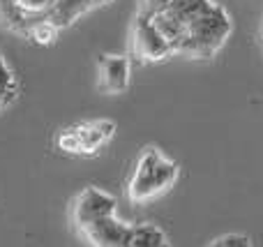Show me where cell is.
<instances>
[{
	"label": "cell",
	"mask_w": 263,
	"mask_h": 247,
	"mask_svg": "<svg viewBox=\"0 0 263 247\" xmlns=\"http://www.w3.org/2000/svg\"><path fill=\"white\" fill-rule=\"evenodd\" d=\"M118 199L100 187H83L69 203V222L88 247H129L132 224L118 220Z\"/></svg>",
	"instance_id": "3957f363"
},
{
	"label": "cell",
	"mask_w": 263,
	"mask_h": 247,
	"mask_svg": "<svg viewBox=\"0 0 263 247\" xmlns=\"http://www.w3.org/2000/svg\"><path fill=\"white\" fill-rule=\"evenodd\" d=\"M90 9L92 0H0V28L49 46Z\"/></svg>",
	"instance_id": "7a4b0ae2"
},
{
	"label": "cell",
	"mask_w": 263,
	"mask_h": 247,
	"mask_svg": "<svg viewBox=\"0 0 263 247\" xmlns=\"http://www.w3.org/2000/svg\"><path fill=\"white\" fill-rule=\"evenodd\" d=\"M208 247H254L247 234H224L208 243Z\"/></svg>",
	"instance_id": "30bf717a"
},
{
	"label": "cell",
	"mask_w": 263,
	"mask_h": 247,
	"mask_svg": "<svg viewBox=\"0 0 263 247\" xmlns=\"http://www.w3.org/2000/svg\"><path fill=\"white\" fill-rule=\"evenodd\" d=\"M136 12L153 21L173 55L190 60L215 58L233 32V18L213 0H139Z\"/></svg>",
	"instance_id": "6da1fadb"
},
{
	"label": "cell",
	"mask_w": 263,
	"mask_h": 247,
	"mask_svg": "<svg viewBox=\"0 0 263 247\" xmlns=\"http://www.w3.org/2000/svg\"><path fill=\"white\" fill-rule=\"evenodd\" d=\"M132 63L129 55L100 53L97 55V90L102 95H123L129 88Z\"/></svg>",
	"instance_id": "52a82bcc"
},
{
	"label": "cell",
	"mask_w": 263,
	"mask_h": 247,
	"mask_svg": "<svg viewBox=\"0 0 263 247\" xmlns=\"http://www.w3.org/2000/svg\"><path fill=\"white\" fill-rule=\"evenodd\" d=\"M18 95H21L18 79H16V74H14V69L7 65L3 51H0V113L12 109V106L16 104Z\"/></svg>",
	"instance_id": "9c48e42d"
},
{
	"label": "cell",
	"mask_w": 263,
	"mask_h": 247,
	"mask_svg": "<svg viewBox=\"0 0 263 247\" xmlns=\"http://www.w3.org/2000/svg\"><path fill=\"white\" fill-rule=\"evenodd\" d=\"M180 178V166L176 160L159 150L157 146H145L136 157V164L127 178V199L134 206H145L164 197Z\"/></svg>",
	"instance_id": "277c9868"
},
{
	"label": "cell",
	"mask_w": 263,
	"mask_h": 247,
	"mask_svg": "<svg viewBox=\"0 0 263 247\" xmlns=\"http://www.w3.org/2000/svg\"><path fill=\"white\" fill-rule=\"evenodd\" d=\"M118 132V125L111 118L81 120L63 127L53 137V146L60 155L67 157H95L111 143Z\"/></svg>",
	"instance_id": "5b68a950"
},
{
	"label": "cell",
	"mask_w": 263,
	"mask_h": 247,
	"mask_svg": "<svg viewBox=\"0 0 263 247\" xmlns=\"http://www.w3.org/2000/svg\"><path fill=\"white\" fill-rule=\"evenodd\" d=\"M114 0H92V7H102V5H109Z\"/></svg>",
	"instance_id": "8fae6325"
},
{
	"label": "cell",
	"mask_w": 263,
	"mask_h": 247,
	"mask_svg": "<svg viewBox=\"0 0 263 247\" xmlns=\"http://www.w3.org/2000/svg\"><path fill=\"white\" fill-rule=\"evenodd\" d=\"M129 247H171V240L162 226L153 222H141V224H132Z\"/></svg>",
	"instance_id": "ba28073f"
},
{
	"label": "cell",
	"mask_w": 263,
	"mask_h": 247,
	"mask_svg": "<svg viewBox=\"0 0 263 247\" xmlns=\"http://www.w3.org/2000/svg\"><path fill=\"white\" fill-rule=\"evenodd\" d=\"M127 49H129V58H134L141 65L164 63V60L173 58V51L162 37V32L141 12H134V18L129 23Z\"/></svg>",
	"instance_id": "8992f818"
}]
</instances>
